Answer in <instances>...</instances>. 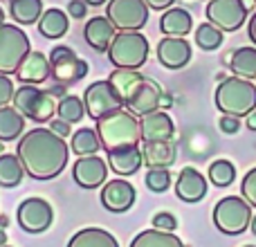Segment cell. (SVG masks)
<instances>
[{"label": "cell", "instance_id": "53", "mask_svg": "<svg viewBox=\"0 0 256 247\" xmlns=\"http://www.w3.org/2000/svg\"><path fill=\"white\" fill-rule=\"evenodd\" d=\"M2 247H7V245H2Z\"/></svg>", "mask_w": 256, "mask_h": 247}, {"label": "cell", "instance_id": "16", "mask_svg": "<svg viewBox=\"0 0 256 247\" xmlns=\"http://www.w3.org/2000/svg\"><path fill=\"white\" fill-rule=\"evenodd\" d=\"M140 130H142V142H171L176 135V126L168 112L153 110L140 120Z\"/></svg>", "mask_w": 256, "mask_h": 247}, {"label": "cell", "instance_id": "2", "mask_svg": "<svg viewBox=\"0 0 256 247\" xmlns=\"http://www.w3.org/2000/svg\"><path fill=\"white\" fill-rule=\"evenodd\" d=\"M99 135V142H102V148L106 150H115L122 148V146H132L140 144L142 140V130H140V122L126 108H120V110H112L108 115H104L102 120H97V126H94Z\"/></svg>", "mask_w": 256, "mask_h": 247}, {"label": "cell", "instance_id": "45", "mask_svg": "<svg viewBox=\"0 0 256 247\" xmlns=\"http://www.w3.org/2000/svg\"><path fill=\"white\" fill-rule=\"evenodd\" d=\"M245 126H248L250 130L256 132V108H254L252 112H250V115H245Z\"/></svg>", "mask_w": 256, "mask_h": 247}, {"label": "cell", "instance_id": "9", "mask_svg": "<svg viewBox=\"0 0 256 247\" xmlns=\"http://www.w3.org/2000/svg\"><path fill=\"white\" fill-rule=\"evenodd\" d=\"M84 106H86V112L88 117L92 120H102L104 115L112 110H120V108H126L124 106V99L115 92V88L110 86V81H94L86 88L84 92Z\"/></svg>", "mask_w": 256, "mask_h": 247}, {"label": "cell", "instance_id": "49", "mask_svg": "<svg viewBox=\"0 0 256 247\" xmlns=\"http://www.w3.org/2000/svg\"><path fill=\"white\" fill-rule=\"evenodd\" d=\"M250 227H252V234L256 236V216H252V222H250Z\"/></svg>", "mask_w": 256, "mask_h": 247}, {"label": "cell", "instance_id": "42", "mask_svg": "<svg viewBox=\"0 0 256 247\" xmlns=\"http://www.w3.org/2000/svg\"><path fill=\"white\" fill-rule=\"evenodd\" d=\"M52 128L56 135H61V137H68L70 135V122H66V120H52Z\"/></svg>", "mask_w": 256, "mask_h": 247}, {"label": "cell", "instance_id": "14", "mask_svg": "<svg viewBox=\"0 0 256 247\" xmlns=\"http://www.w3.org/2000/svg\"><path fill=\"white\" fill-rule=\"evenodd\" d=\"M162 90L155 81L146 79L132 90V94L126 102V110H130L135 117H144L153 110H160V104H162Z\"/></svg>", "mask_w": 256, "mask_h": 247}, {"label": "cell", "instance_id": "25", "mask_svg": "<svg viewBox=\"0 0 256 247\" xmlns=\"http://www.w3.org/2000/svg\"><path fill=\"white\" fill-rule=\"evenodd\" d=\"M68 27H70V20H68V14L63 9L52 7L43 12V16L38 18V32L45 38H61V36H66Z\"/></svg>", "mask_w": 256, "mask_h": 247}, {"label": "cell", "instance_id": "20", "mask_svg": "<svg viewBox=\"0 0 256 247\" xmlns=\"http://www.w3.org/2000/svg\"><path fill=\"white\" fill-rule=\"evenodd\" d=\"M115 25L108 20V16H94L86 22L84 36L88 40L90 48H94L97 52H108L112 38H115Z\"/></svg>", "mask_w": 256, "mask_h": 247}, {"label": "cell", "instance_id": "24", "mask_svg": "<svg viewBox=\"0 0 256 247\" xmlns=\"http://www.w3.org/2000/svg\"><path fill=\"white\" fill-rule=\"evenodd\" d=\"M68 247H120V243L110 232L99 230V227H88V230L76 232Z\"/></svg>", "mask_w": 256, "mask_h": 247}, {"label": "cell", "instance_id": "12", "mask_svg": "<svg viewBox=\"0 0 256 247\" xmlns=\"http://www.w3.org/2000/svg\"><path fill=\"white\" fill-rule=\"evenodd\" d=\"M18 225L30 234H40L45 232L54 220L52 204L43 198H27L18 207Z\"/></svg>", "mask_w": 256, "mask_h": 247}, {"label": "cell", "instance_id": "23", "mask_svg": "<svg viewBox=\"0 0 256 247\" xmlns=\"http://www.w3.org/2000/svg\"><path fill=\"white\" fill-rule=\"evenodd\" d=\"M142 155L148 168H168L176 162V146L173 142H144Z\"/></svg>", "mask_w": 256, "mask_h": 247}, {"label": "cell", "instance_id": "27", "mask_svg": "<svg viewBox=\"0 0 256 247\" xmlns=\"http://www.w3.org/2000/svg\"><path fill=\"white\" fill-rule=\"evenodd\" d=\"M130 247H184L180 238L173 232H162V230H144L132 238Z\"/></svg>", "mask_w": 256, "mask_h": 247}, {"label": "cell", "instance_id": "36", "mask_svg": "<svg viewBox=\"0 0 256 247\" xmlns=\"http://www.w3.org/2000/svg\"><path fill=\"white\" fill-rule=\"evenodd\" d=\"M144 182L150 191H155V194H164V191L171 186V173H168V168H148Z\"/></svg>", "mask_w": 256, "mask_h": 247}, {"label": "cell", "instance_id": "54", "mask_svg": "<svg viewBox=\"0 0 256 247\" xmlns=\"http://www.w3.org/2000/svg\"><path fill=\"white\" fill-rule=\"evenodd\" d=\"M207 2H209V0H207Z\"/></svg>", "mask_w": 256, "mask_h": 247}, {"label": "cell", "instance_id": "3", "mask_svg": "<svg viewBox=\"0 0 256 247\" xmlns=\"http://www.w3.org/2000/svg\"><path fill=\"white\" fill-rule=\"evenodd\" d=\"M216 108L222 115L245 117L256 108V86L243 76H227L216 88Z\"/></svg>", "mask_w": 256, "mask_h": 247}, {"label": "cell", "instance_id": "44", "mask_svg": "<svg viewBox=\"0 0 256 247\" xmlns=\"http://www.w3.org/2000/svg\"><path fill=\"white\" fill-rule=\"evenodd\" d=\"M248 34H250V38H252V43L256 45V12H254V16L248 20Z\"/></svg>", "mask_w": 256, "mask_h": 247}, {"label": "cell", "instance_id": "39", "mask_svg": "<svg viewBox=\"0 0 256 247\" xmlns=\"http://www.w3.org/2000/svg\"><path fill=\"white\" fill-rule=\"evenodd\" d=\"M14 81L7 74H0V108L9 106V102H14Z\"/></svg>", "mask_w": 256, "mask_h": 247}, {"label": "cell", "instance_id": "22", "mask_svg": "<svg viewBox=\"0 0 256 247\" xmlns=\"http://www.w3.org/2000/svg\"><path fill=\"white\" fill-rule=\"evenodd\" d=\"M194 27V18L182 7H168L160 18V30L164 36H186Z\"/></svg>", "mask_w": 256, "mask_h": 247}, {"label": "cell", "instance_id": "4", "mask_svg": "<svg viewBox=\"0 0 256 247\" xmlns=\"http://www.w3.org/2000/svg\"><path fill=\"white\" fill-rule=\"evenodd\" d=\"M150 52L148 38L140 32H120L115 34L110 48H108V58L115 68H128L137 70L146 63Z\"/></svg>", "mask_w": 256, "mask_h": 247}, {"label": "cell", "instance_id": "21", "mask_svg": "<svg viewBox=\"0 0 256 247\" xmlns=\"http://www.w3.org/2000/svg\"><path fill=\"white\" fill-rule=\"evenodd\" d=\"M108 164L117 176H132L144 164V155H142V148L137 144L122 146V148L108 150Z\"/></svg>", "mask_w": 256, "mask_h": 247}, {"label": "cell", "instance_id": "30", "mask_svg": "<svg viewBox=\"0 0 256 247\" xmlns=\"http://www.w3.org/2000/svg\"><path fill=\"white\" fill-rule=\"evenodd\" d=\"M43 16V0H12V18L18 25H34Z\"/></svg>", "mask_w": 256, "mask_h": 247}, {"label": "cell", "instance_id": "37", "mask_svg": "<svg viewBox=\"0 0 256 247\" xmlns=\"http://www.w3.org/2000/svg\"><path fill=\"white\" fill-rule=\"evenodd\" d=\"M240 194L250 202V207H256V166L245 173L243 182H240Z\"/></svg>", "mask_w": 256, "mask_h": 247}, {"label": "cell", "instance_id": "13", "mask_svg": "<svg viewBox=\"0 0 256 247\" xmlns=\"http://www.w3.org/2000/svg\"><path fill=\"white\" fill-rule=\"evenodd\" d=\"M106 176H108L106 160L97 158V155H84L72 166V178L84 189H97V186H102L106 182Z\"/></svg>", "mask_w": 256, "mask_h": 247}, {"label": "cell", "instance_id": "35", "mask_svg": "<svg viewBox=\"0 0 256 247\" xmlns=\"http://www.w3.org/2000/svg\"><path fill=\"white\" fill-rule=\"evenodd\" d=\"M56 115H58V120H66L70 124L81 122L84 120V115H86L84 99L74 97V94H66V97L58 102V106H56Z\"/></svg>", "mask_w": 256, "mask_h": 247}, {"label": "cell", "instance_id": "7", "mask_svg": "<svg viewBox=\"0 0 256 247\" xmlns=\"http://www.w3.org/2000/svg\"><path fill=\"white\" fill-rule=\"evenodd\" d=\"M32 52L27 34L16 25H0V74H16L20 63Z\"/></svg>", "mask_w": 256, "mask_h": 247}, {"label": "cell", "instance_id": "10", "mask_svg": "<svg viewBox=\"0 0 256 247\" xmlns=\"http://www.w3.org/2000/svg\"><path fill=\"white\" fill-rule=\"evenodd\" d=\"M207 20L222 32H236L248 20V4L245 0H209Z\"/></svg>", "mask_w": 256, "mask_h": 247}, {"label": "cell", "instance_id": "50", "mask_svg": "<svg viewBox=\"0 0 256 247\" xmlns=\"http://www.w3.org/2000/svg\"><path fill=\"white\" fill-rule=\"evenodd\" d=\"M4 22V12H2V7H0V25Z\"/></svg>", "mask_w": 256, "mask_h": 247}, {"label": "cell", "instance_id": "19", "mask_svg": "<svg viewBox=\"0 0 256 247\" xmlns=\"http://www.w3.org/2000/svg\"><path fill=\"white\" fill-rule=\"evenodd\" d=\"M50 74H52V63H50V56H45L43 52H30L25 61L20 63V68L16 70L18 81L32 86L43 84Z\"/></svg>", "mask_w": 256, "mask_h": 247}, {"label": "cell", "instance_id": "15", "mask_svg": "<svg viewBox=\"0 0 256 247\" xmlns=\"http://www.w3.org/2000/svg\"><path fill=\"white\" fill-rule=\"evenodd\" d=\"M158 61L168 70H180L191 61V45L184 36H166L158 43Z\"/></svg>", "mask_w": 256, "mask_h": 247}, {"label": "cell", "instance_id": "51", "mask_svg": "<svg viewBox=\"0 0 256 247\" xmlns=\"http://www.w3.org/2000/svg\"><path fill=\"white\" fill-rule=\"evenodd\" d=\"M2 148H4V146H2V142H0V153H2Z\"/></svg>", "mask_w": 256, "mask_h": 247}, {"label": "cell", "instance_id": "32", "mask_svg": "<svg viewBox=\"0 0 256 247\" xmlns=\"http://www.w3.org/2000/svg\"><path fill=\"white\" fill-rule=\"evenodd\" d=\"M70 148H72V153H76L79 158H84V155H94L102 148L97 130H92V128H79V130L72 135Z\"/></svg>", "mask_w": 256, "mask_h": 247}, {"label": "cell", "instance_id": "28", "mask_svg": "<svg viewBox=\"0 0 256 247\" xmlns=\"http://www.w3.org/2000/svg\"><path fill=\"white\" fill-rule=\"evenodd\" d=\"M230 68L236 76L256 79V48H238L230 58Z\"/></svg>", "mask_w": 256, "mask_h": 247}, {"label": "cell", "instance_id": "31", "mask_svg": "<svg viewBox=\"0 0 256 247\" xmlns=\"http://www.w3.org/2000/svg\"><path fill=\"white\" fill-rule=\"evenodd\" d=\"M22 176H25V168L18 155H0V186H18L22 182Z\"/></svg>", "mask_w": 256, "mask_h": 247}, {"label": "cell", "instance_id": "8", "mask_svg": "<svg viewBox=\"0 0 256 247\" xmlns=\"http://www.w3.org/2000/svg\"><path fill=\"white\" fill-rule=\"evenodd\" d=\"M108 20L120 32H140L148 20V4L144 0H108Z\"/></svg>", "mask_w": 256, "mask_h": 247}, {"label": "cell", "instance_id": "41", "mask_svg": "<svg viewBox=\"0 0 256 247\" xmlns=\"http://www.w3.org/2000/svg\"><path fill=\"white\" fill-rule=\"evenodd\" d=\"M68 14H70L72 18H84L86 14H88V4H86L84 0H70V2H68Z\"/></svg>", "mask_w": 256, "mask_h": 247}, {"label": "cell", "instance_id": "18", "mask_svg": "<svg viewBox=\"0 0 256 247\" xmlns=\"http://www.w3.org/2000/svg\"><path fill=\"white\" fill-rule=\"evenodd\" d=\"M176 196L184 202H200L207 196V180L204 176L194 166H184L178 176L176 182Z\"/></svg>", "mask_w": 256, "mask_h": 247}, {"label": "cell", "instance_id": "47", "mask_svg": "<svg viewBox=\"0 0 256 247\" xmlns=\"http://www.w3.org/2000/svg\"><path fill=\"white\" fill-rule=\"evenodd\" d=\"M86 4H90V7H99V4H106L108 0H84Z\"/></svg>", "mask_w": 256, "mask_h": 247}, {"label": "cell", "instance_id": "17", "mask_svg": "<svg viewBox=\"0 0 256 247\" xmlns=\"http://www.w3.org/2000/svg\"><path fill=\"white\" fill-rule=\"evenodd\" d=\"M135 186L126 180H110L102 189V204L112 214L128 212L135 202Z\"/></svg>", "mask_w": 256, "mask_h": 247}, {"label": "cell", "instance_id": "11", "mask_svg": "<svg viewBox=\"0 0 256 247\" xmlns=\"http://www.w3.org/2000/svg\"><path fill=\"white\" fill-rule=\"evenodd\" d=\"M50 63H52V76L58 84H76L88 74V63L84 58H79L70 48L66 45H58L52 50L50 54Z\"/></svg>", "mask_w": 256, "mask_h": 247}, {"label": "cell", "instance_id": "1", "mask_svg": "<svg viewBox=\"0 0 256 247\" xmlns=\"http://www.w3.org/2000/svg\"><path fill=\"white\" fill-rule=\"evenodd\" d=\"M16 155L30 178L52 180L68 166L70 146L52 128H34L18 142Z\"/></svg>", "mask_w": 256, "mask_h": 247}, {"label": "cell", "instance_id": "55", "mask_svg": "<svg viewBox=\"0 0 256 247\" xmlns=\"http://www.w3.org/2000/svg\"><path fill=\"white\" fill-rule=\"evenodd\" d=\"M254 2H256V0H254Z\"/></svg>", "mask_w": 256, "mask_h": 247}, {"label": "cell", "instance_id": "26", "mask_svg": "<svg viewBox=\"0 0 256 247\" xmlns=\"http://www.w3.org/2000/svg\"><path fill=\"white\" fill-rule=\"evenodd\" d=\"M108 81H110V86L115 88V92L124 99V106H126V102L132 94V90L144 81V74L137 70H128V68H115L112 74L108 76Z\"/></svg>", "mask_w": 256, "mask_h": 247}, {"label": "cell", "instance_id": "29", "mask_svg": "<svg viewBox=\"0 0 256 247\" xmlns=\"http://www.w3.org/2000/svg\"><path fill=\"white\" fill-rule=\"evenodd\" d=\"M25 128V117L14 106L0 108V142H12Z\"/></svg>", "mask_w": 256, "mask_h": 247}, {"label": "cell", "instance_id": "6", "mask_svg": "<svg viewBox=\"0 0 256 247\" xmlns=\"http://www.w3.org/2000/svg\"><path fill=\"white\" fill-rule=\"evenodd\" d=\"M252 222V207L240 196H227L214 207V225L227 236H238Z\"/></svg>", "mask_w": 256, "mask_h": 247}, {"label": "cell", "instance_id": "34", "mask_svg": "<svg viewBox=\"0 0 256 247\" xmlns=\"http://www.w3.org/2000/svg\"><path fill=\"white\" fill-rule=\"evenodd\" d=\"M207 178H209V182H214L216 186H230L232 182L236 180V166L230 160H214V162L209 164Z\"/></svg>", "mask_w": 256, "mask_h": 247}, {"label": "cell", "instance_id": "43", "mask_svg": "<svg viewBox=\"0 0 256 247\" xmlns=\"http://www.w3.org/2000/svg\"><path fill=\"white\" fill-rule=\"evenodd\" d=\"M144 2L148 4V9H158V12H162V9L173 7V2H176V0H144Z\"/></svg>", "mask_w": 256, "mask_h": 247}, {"label": "cell", "instance_id": "40", "mask_svg": "<svg viewBox=\"0 0 256 247\" xmlns=\"http://www.w3.org/2000/svg\"><path fill=\"white\" fill-rule=\"evenodd\" d=\"M218 128H220L225 135H234V132L240 130V117H234V115H220L218 120Z\"/></svg>", "mask_w": 256, "mask_h": 247}, {"label": "cell", "instance_id": "52", "mask_svg": "<svg viewBox=\"0 0 256 247\" xmlns=\"http://www.w3.org/2000/svg\"><path fill=\"white\" fill-rule=\"evenodd\" d=\"M245 247H254V245H245Z\"/></svg>", "mask_w": 256, "mask_h": 247}, {"label": "cell", "instance_id": "33", "mask_svg": "<svg viewBox=\"0 0 256 247\" xmlns=\"http://www.w3.org/2000/svg\"><path fill=\"white\" fill-rule=\"evenodd\" d=\"M222 40H225V32L218 30L216 25H212V22H202V25L196 30V43H198L200 50H204V52H212V50H218L222 45Z\"/></svg>", "mask_w": 256, "mask_h": 247}, {"label": "cell", "instance_id": "5", "mask_svg": "<svg viewBox=\"0 0 256 247\" xmlns=\"http://www.w3.org/2000/svg\"><path fill=\"white\" fill-rule=\"evenodd\" d=\"M12 104L25 120L38 122V124H45L52 120L58 106L50 90H38L32 84H22L20 88H16Z\"/></svg>", "mask_w": 256, "mask_h": 247}, {"label": "cell", "instance_id": "38", "mask_svg": "<svg viewBox=\"0 0 256 247\" xmlns=\"http://www.w3.org/2000/svg\"><path fill=\"white\" fill-rule=\"evenodd\" d=\"M153 227H155V230H162V232H176L178 220H176V216H173V214L160 212V214H155V216H153Z\"/></svg>", "mask_w": 256, "mask_h": 247}, {"label": "cell", "instance_id": "48", "mask_svg": "<svg viewBox=\"0 0 256 247\" xmlns=\"http://www.w3.org/2000/svg\"><path fill=\"white\" fill-rule=\"evenodd\" d=\"M4 243H7V234H4V232L0 230V247H2Z\"/></svg>", "mask_w": 256, "mask_h": 247}, {"label": "cell", "instance_id": "46", "mask_svg": "<svg viewBox=\"0 0 256 247\" xmlns=\"http://www.w3.org/2000/svg\"><path fill=\"white\" fill-rule=\"evenodd\" d=\"M63 86H66V84H61V86H56V88H52V90H50V92H52L54 94V97H66V88H63Z\"/></svg>", "mask_w": 256, "mask_h": 247}]
</instances>
